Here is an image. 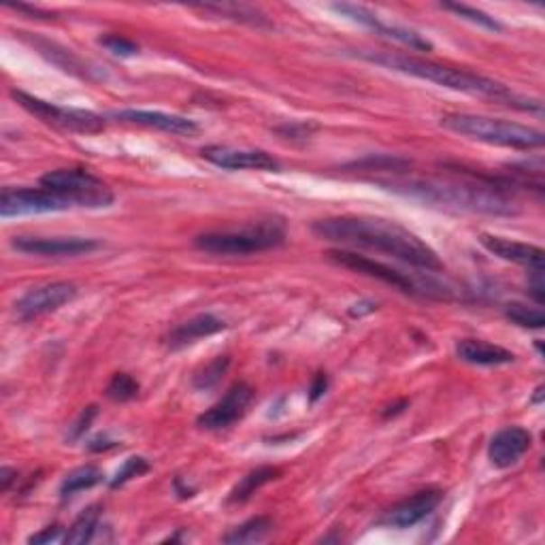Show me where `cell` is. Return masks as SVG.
I'll return each instance as SVG.
<instances>
[{
    "label": "cell",
    "instance_id": "obj_1",
    "mask_svg": "<svg viewBox=\"0 0 545 545\" xmlns=\"http://www.w3.org/2000/svg\"><path fill=\"white\" fill-rule=\"evenodd\" d=\"M311 230L324 241L386 254V256L424 271H443L441 258L437 256V252L429 243H424L418 235H413L401 224L382 220V217H326V220L313 222Z\"/></svg>",
    "mask_w": 545,
    "mask_h": 545
},
{
    "label": "cell",
    "instance_id": "obj_2",
    "mask_svg": "<svg viewBox=\"0 0 545 545\" xmlns=\"http://www.w3.org/2000/svg\"><path fill=\"white\" fill-rule=\"evenodd\" d=\"M382 186L424 203L449 209L485 213V216H515L518 205L507 194V183L484 175L462 171L452 177H405V180H379Z\"/></svg>",
    "mask_w": 545,
    "mask_h": 545
},
{
    "label": "cell",
    "instance_id": "obj_3",
    "mask_svg": "<svg viewBox=\"0 0 545 545\" xmlns=\"http://www.w3.org/2000/svg\"><path fill=\"white\" fill-rule=\"evenodd\" d=\"M354 56L363 58V60L371 64H377V67L396 70V73H405V75L418 77V79L430 81V84L448 88V90L465 92V94H471V97L494 98L499 100V103L515 106V109L541 114V103H539V100H531V98L526 100L515 97L507 86L490 79V77L473 73V70L454 69V67H448V64L430 62V60H424V58H413V56H405V53H393V51H382V53L358 51L354 53Z\"/></svg>",
    "mask_w": 545,
    "mask_h": 545
},
{
    "label": "cell",
    "instance_id": "obj_4",
    "mask_svg": "<svg viewBox=\"0 0 545 545\" xmlns=\"http://www.w3.org/2000/svg\"><path fill=\"white\" fill-rule=\"evenodd\" d=\"M288 228L280 217H266L235 230H216L199 235L194 247L213 256H250L275 250L286 243Z\"/></svg>",
    "mask_w": 545,
    "mask_h": 545
},
{
    "label": "cell",
    "instance_id": "obj_5",
    "mask_svg": "<svg viewBox=\"0 0 545 545\" xmlns=\"http://www.w3.org/2000/svg\"><path fill=\"white\" fill-rule=\"evenodd\" d=\"M441 126L466 139L482 141L488 145L509 147V150H539L545 143L541 130L518 122L499 120L473 114H448L441 117Z\"/></svg>",
    "mask_w": 545,
    "mask_h": 545
},
{
    "label": "cell",
    "instance_id": "obj_6",
    "mask_svg": "<svg viewBox=\"0 0 545 545\" xmlns=\"http://www.w3.org/2000/svg\"><path fill=\"white\" fill-rule=\"evenodd\" d=\"M41 188L50 189L67 200L70 207H100L114 205V192L103 180L84 169H56L41 177Z\"/></svg>",
    "mask_w": 545,
    "mask_h": 545
},
{
    "label": "cell",
    "instance_id": "obj_7",
    "mask_svg": "<svg viewBox=\"0 0 545 545\" xmlns=\"http://www.w3.org/2000/svg\"><path fill=\"white\" fill-rule=\"evenodd\" d=\"M11 97H14L15 103L23 106L28 114L39 117L41 122L50 124L53 128L81 134H97L100 130H105V117L94 114V111L53 105L50 100L32 97V94H26L22 90H11Z\"/></svg>",
    "mask_w": 545,
    "mask_h": 545
},
{
    "label": "cell",
    "instance_id": "obj_8",
    "mask_svg": "<svg viewBox=\"0 0 545 545\" xmlns=\"http://www.w3.org/2000/svg\"><path fill=\"white\" fill-rule=\"evenodd\" d=\"M67 209H70L67 200L45 188H5L0 194V216L3 217L39 216V213Z\"/></svg>",
    "mask_w": 545,
    "mask_h": 545
},
{
    "label": "cell",
    "instance_id": "obj_9",
    "mask_svg": "<svg viewBox=\"0 0 545 545\" xmlns=\"http://www.w3.org/2000/svg\"><path fill=\"white\" fill-rule=\"evenodd\" d=\"M254 401V388L250 383H235L216 405L197 418V424L205 430H224L245 416Z\"/></svg>",
    "mask_w": 545,
    "mask_h": 545
},
{
    "label": "cell",
    "instance_id": "obj_10",
    "mask_svg": "<svg viewBox=\"0 0 545 545\" xmlns=\"http://www.w3.org/2000/svg\"><path fill=\"white\" fill-rule=\"evenodd\" d=\"M77 296V286L70 282H51L31 288L15 303V313L20 319H34L45 313L58 311Z\"/></svg>",
    "mask_w": 545,
    "mask_h": 545
},
{
    "label": "cell",
    "instance_id": "obj_11",
    "mask_svg": "<svg viewBox=\"0 0 545 545\" xmlns=\"http://www.w3.org/2000/svg\"><path fill=\"white\" fill-rule=\"evenodd\" d=\"M11 247L22 254H34L45 258L84 256L98 250L100 243L84 236H14Z\"/></svg>",
    "mask_w": 545,
    "mask_h": 545
},
{
    "label": "cell",
    "instance_id": "obj_12",
    "mask_svg": "<svg viewBox=\"0 0 545 545\" xmlns=\"http://www.w3.org/2000/svg\"><path fill=\"white\" fill-rule=\"evenodd\" d=\"M443 501V493L437 488H426L422 493H416L409 499L396 503L388 512H383L382 518L377 520V526H386V529H411L422 522L424 518L435 512Z\"/></svg>",
    "mask_w": 545,
    "mask_h": 545
},
{
    "label": "cell",
    "instance_id": "obj_13",
    "mask_svg": "<svg viewBox=\"0 0 545 545\" xmlns=\"http://www.w3.org/2000/svg\"><path fill=\"white\" fill-rule=\"evenodd\" d=\"M328 258L335 260L337 264L346 266V269L363 272V275L375 277V280L388 283V286L399 288L401 292H405V294H426L424 290L420 288L418 283L407 275V272L396 271L388 264L375 263V260L360 256V254H354V252H347V250H333V252H328Z\"/></svg>",
    "mask_w": 545,
    "mask_h": 545
},
{
    "label": "cell",
    "instance_id": "obj_14",
    "mask_svg": "<svg viewBox=\"0 0 545 545\" xmlns=\"http://www.w3.org/2000/svg\"><path fill=\"white\" fill-rule=\"evenodd\" d=\"M207 162L216 164V167L226 171H277L282 169V164L277 162L271 153L263 150H243V147H230V145H207L200 150Z\"/></svg>",
    "mask_w": 545,
    "mask_h": 545
},
{
    "label": "cell",
    "instance_id": "obj_15",
    "mask_svg": "<svg viewBox=\"0 0 545 545\" xmlns=\"http://www.w3.org/2000/svg\"><path fill=\"white\" fill-rule=\"evenodd\" d=\"M109 115L117 122L136 124V126H145V128H156V130H162V133H171V134L192 136L199 133V124L194 120H188V117H183V115L162 114V111L120 109V111H111Z\"/></svg>",
    "mask_w": 545,
    "mask_h": 545
},
{
    "label": "cell",
    "instance_id": "obj_16",
    "mask_svg": "<svg viewBox=\"0 0 545 545\" xmlns=\"http://www.w3.org/2000/svg\"><path fill=\"white\" fill-rule=\"evenodd\" d=\"M532 446V435L522 426H507L496 432L488 446V458L496 469H509L529 452Z\"/></svg>",
    "mask_w": 545,
    "mask_h": 545
},
{
    "label": "cell",
    "instance_id": "obj_17",
    "mask_svg": "<svg viewBox=\"0 0 545 545\" xmlns=\"http://www.w3.org/2000/svg\"><path fill=\"white\" fill-rule=\"evenodd\" d=\"M479 243L488 250L493 256L507 260V263H515V264H524L529 271H541L543 269V250L537 245H531V243H522V241H513V239H505V236L499 235H488L484 233L479 236Z\"/></svg>",
    "mask_w": 545,
    "mask_h": 545
},
{
    "label": "cell",
    "instance_id": "obj_18",
    "mask_svg": "<svg viewBox=\"0 0 545 545\" xmlns=\"http://www.w3.org/2000/svg\"><path fill=\"white\" fill-rule=\"evenodd\" d=\"M226 330V322L222 318L213 316V313H199V316L186 319L180 326H175L167 337V346L171 349H181L192 346L205 337L217 335Z\"/></svg>",
    "mask_w": 545,
    "mask_h": 545
},
{
    "label": "cell",
    "instance_id": "obj_19",
    "mask_svg": "<svg viewBox=\"0 0 545 545\" xmlns=\"http://www.w3.org/2000/svg\"><path fill=\"white\" fill-rule=\"evenodd\" d=\"M456 356L462 363L476 366H501L512 365L515 360L513 352L482 339H460L458 346H456Z\"/></svg>",
    "mask_w": 545,
    "mask_h": 545
},
{
    "label": "cell",
    "instance_id": "obj_20",
    "mask_svg": "<svg viewBox=\"0 0 545 545\" xmlns=\"http://www.w3.org/2000/svg\"><path fill=\"white\" fill-rule=\"evenodd\" d=\"M199 11L203 14H213L222 20H233L241 23H250V26L258 28H271L272 23L269 22L263 11L250 7V5H199Z\"/></svg>",
    "mask_w": 545,
    "mask_h": 545
},
{
    "label": "cell",
    "instance_id": "obj_21",
    "mask_svg": "<svg viewBox=\"0 0 545 545\" xmlns=\"http://www.w3.org/2000/svg\"><path fill=\"white\" fill-rule=\"evenodd\" d=\"M280 477H282V469H277V466H258V469H254L247 473V476H243L239 479V484L230 490L228 503L250 501L252 494H256L263 485L275 482V479H280Z\"/></svg>",
    "mask_w": 545,
    "mask_h": 545
},
{
    "label": "cell",
    "instance_id": "obj_22",
    "mask_svg": "<svg viewBox=\"0 0 545 545\" xmlns=\"http://www.w3.org/2000/svg\"><path fill=\"white\" fill-rule=\"evenodd\" d=\"M271 532H272V518H269V515H256V518L235 526L233 531L226 532V535L222 537V541L230 543V545L260 543V541H264Z\"/></svg>",
    "mask_w": 545,
    "mask_h": 545
},
{
    "label": "cell",
    "instance_id": "obj_23",
    "mask_svg": "<svg viewBox=\"0 0 545 545\" xmlns=\"http://www.w3.org/2000/svg\"><path fill=\"white\" fill-rule=\"evenodd\" d=\"M103 479H105V476L98 466H94V465L79 466V469L70 471L69 476L62 479L60 499L67 501V499H70V496H75L77 493H81V490H90V488H94V485H98L100 482H103Z\"/></svg>",
    "mask_w": 545,
    "mask_h": 545
},
{
    "label": "cell",
    "instance_id": "obj_24",
    "mask_svg": "<svg viewBox=\"0 0 545 545\" xmlns=\"http://www.w3.org/2000/svg\"><path fill=\"white\" fill-rule=\"evenodd\" d=\"M369 31L377 32L379 37L399 41V43L411 47V50H418V51H430L432 50L430 41L424 39L420 32L411 31V28H402V26H394V23H386V22L379 20V17L375 22H373V26L369 28Z\"/></svg>",
    "mask_w": 545,
    "mask_h": 545
},
{
    "label": "cell",
    "instance_id": "obj_25",
    "mask_svg": "<svg viewBox=\"0 0 545 545\" xmlns=\"http://www.w3.org/2000/svg\"><path fill=\"white\" fill-rule=\"evenodd\" d=\"M100 522V507L92 505L84 509L79 513V518L75 520L73 526L67 531V535L62 537V541L67 545H81V543H90L94 539V532L98 529Z\"/></svg>",
    "mask_w": 545,
    "mask_h": 545
},
{
    "label": "cell",
    "instance_id": "obj_26",
    "mask_svg": "<svg viewBox=\"0 0 545 545\" xmlns=\"http://www.w3.org/2000/svg\"><path fill=\"white\" fill-rule=\"evenodd\" d=\"M230 366V358L228 356H217L213 358L211 363H207L203 369L197 371V375L192 377V386L194 390H209L213 386L222 382V377L226 375Z\"/></svg>",
    "mask_w": 545,
    "mask_h": 545
},
{
    "label": "cell",
    "instance_id": "obj_27",
    "mask_svg": "<svg viewBox=\"0 0 545 545\" xmlns=\"http://www.w3.org/2000/svg\"><path fill=\"white\" fill-rule=\"evenodd\" d=\"M505 316L507 319H512L513 324L522 326V328H531V330H539L545 326V316L539 307H531L526 303H509L505 307Z\"/></svg>",
    "mask_w": 545,
    "mask_h": 545
},
{
    "label": "cell",
    "instance_id": "obj_28",
    "mask_svg": "<svg viewBox=\"0 0 545 545\" xmlns=\"http://www.w3.org/2000/svg\"><path fill=\"white\" fill-rule=\"evenodd\" d=\"M441 7L446 11H452V14H456V15H460L462 20L477 23V26H482L490 32H501L503 31V23L499 20H494L493 15L484 14L482 9L469 7V5H458V3H446V5H441Z\"/></svg>",
    "mask_w": 545,
    "mask_h": 545
},
{
    "label": "cell",
    "instance_id": "obj_29",
    "mask_svg": "<svg viewBox=\"0 0 545 545\" xmlns=\"http://www.w3.org/2000/svg\"><path fill=\"white\" fill-rule=\"evenodd\" d=\"M139 382L133 375H128V373H115L114 377H111V382L106 383V396H109L111 401L115 402H126L133 401L136 394H139Z\"/></svg>",
    "mask_w": 545,
    "mask_h": 545
},
{
    "label": "cell",
    "instance_id": "obj_30",
    "mask_svg": "<svg viewBox=\"0 0 545 545\" xmlns=\"http://www.w3.org/2000/svg\"><path fill=\"white\" fill-rule=\"evenodd\" d=\"M150 469H152V465L143 458V456H133V458H128L120 466V469L115 471V476L111 477L109 485H111V488H120V485L128 484L130 479L145 476V473L150 471Z\"/></svg>",
    "mask_w": 545,
    "mask_h": 545
},
{
    "label": "cell",
    "instance_id": "obj_31",
    "mask_svg": "<svg viewBox=\"0 0 545 545\" xmlns=\"http://www.w3.org/2000/svg\"><path fill=\"white\" fill-rule=\"evenodd\" d=\"M98 43L103 45L106 51L114 53V56L130 58V56H136V53H139V45L126 37H120V34H109V37L100 39Z\"/></svg>",
    "mask_w": 545,
    "mask_h": 545
},
{
    "label": "cell",
    "instance_id": "obj_32",
    "mask_svg": "<svg viewBox=\"0 0 545 545\" xmlns=\"http://www.w3.org/2000/svg\"><path fill=\"white\" fill-rule=\"evenodd\" d=\"M97 413H98V407L97 405H90V407H86L84 411L79 413V418L75 420V424L70 426V435H69V441H77V439H81V437L86 435V430L90 429V424H92V420L97 418Z\"/></svg>",
    "mask_w": 545,
    "mask_h": 545
},
{
    "label": "cell",
    "instance_id": "obj_33",
    "mask_svg": "<svg viewBox=\"0 0 545 545\" xmlns=\"http://www.w3.org/2000/svg\"><path fill=\"white\" fill-rule=\"evenodd\" d=\"M60 535H62L60 526H50V529H45V531L37 532V535L28 537V543H51V541H58Z\"/></svg>",
    "mask_w": 545,
    "mask_h": 545
},
{
    "label": "cell",
    "instance_id": "obj_34",
    "mask_svg": "<svg viewBox=\"0 0 545 545\" xmlns=\"http://www.w3.org/2000/svg\"><path fill=\"white\" fill-rule=\"evenodd\" d=\"M311 130H316L313 124H288V126L277 128V133L288 134V136H292V139H296V136H309Z\"/></svg>",
    "mask_w": 545,
    "mask_h": 545
},
{
    "label": "cell",
    "instance_id": "obj_35",
    "mask_svg": "<svg viewBox=\"0 0 545 545\" xmlns=\"http://www.w3.org/2000/svg\"><path fill=\"white\" fill-rule=\"evenodd\" d=\"M326 388H328V377L324 375V373H318L316 379H313L311 390H309V401L316 402L319 396L326 393Z\"/></svg>",
    "mask_w": 545,
    "mask_h": 545
},
{
    "label": "cell",
    "instance_id": "obj_36",
    "mask_svg": "<svg viewBox=\"0 0 545 545\" xmlns=\"http://www.w3.org/2000/svg\"><path fill=\"white\" fill-rule=\"evenodd\" d=\"M9 9L22 11V14L37 15V20H56V17H53V14H50V11H41L37 7H28V5H9Z\"/></svg>",
    "mask_w": 545,
    "mask_h": 545
},
{
    "label": "cell",
    "instance_id": "obj_37",
    "mask_svg": "<svg viewBox=\"0 0 545 545\" xmlns=\"http://www.w3.org/2000/svg\"><path fill=\"white\" fill-rule=\"evenodd\" d=\"M15 479H17V471L11 469V466H3V469H0V490H3V493H9L11 484H14Z\"/></svg>",
    "mask_w": 545,
    "mask_h": 545
},
{
    "label": "cell",
    "instance_id": "obj_38",
    "mask_svg": "<svg viewBox=\"0 0 545 545\" xmlns=\"http://www.w3.org/2000/svg\"><path fill=\"white\" fill-rule=\"evenodd\" d=\"M117 446V441H106V439H103V443H100V439H94V441H90V448L92 452H100V449H111V448H115Z\"/></svg>",
    "mask_w": 545,
    "mask_h": 545
},
{
    "label": "cell",
    "instance_id": "obj_39",
    "mask_svg": "<svg viewBox=\"0 0 545 545\" xmlns=\"http://www.w3.org/2000/svg\"><path fill=\"white\" fill-rule=\"evenodd\" d=\"M409 405L407 401H401L399 405H394V407H388V411H383V418H390V416H396V413H401L402 409H405Z\"/></svg>",
    "mask_w": 545,
    "mask_h": 545
},
{
    "label": "cell",
    "instance_id": "obj_40",
    "mask_svg": "<svg viewBox=\"0 0 545 545\" xmlns=\"http://www.w3.org/2000/svg\"><path fill=\"white\" fill-rule=\"evenodd\" d=\"M541 399H543V388H537V396L532 399V402H541Z\"/></svg>",
    "mask_w": 545,
    "mask_h": 545
}]
</instances>
